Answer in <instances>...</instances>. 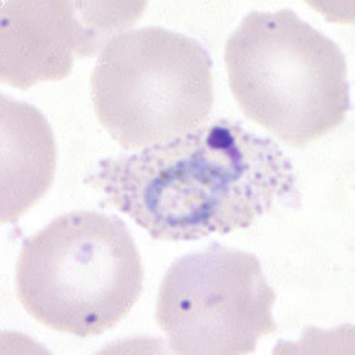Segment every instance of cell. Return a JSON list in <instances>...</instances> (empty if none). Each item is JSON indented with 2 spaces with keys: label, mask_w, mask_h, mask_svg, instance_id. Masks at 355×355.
Segmentation results:
<instances>
[{
  "label": "cell",
  "mask_w": 355,
  "mask_h": 355,
  "mask_svg": "<svg viewBox=\"0 0 355 355\" xmlns=\"http://www.w3.org/2000/svg\"><path fill=\"white\" fill-rule=\"evenodd\" d=\"M224 57L239 110L286 145L303 150L346 120V57L291 8L246 15Z\"/></svg>",
  "instance_id": "obj_2"
},
{
  "label": "cell",
  "mask_w": 355,
  "mask_h": 355,
  "mask_svg": "<svg viewBox=\"0 0 355 355\" xmlns=\"http://www.w3.org/2000/svg\"><path fill=\"white\" fill-rule=\"evenodd\" d=\"M90 85L98 121L125 150L190 133L214 107L210 53L193 38L160 26L114 37Z\"/></svg>",
  "instance_id": "obj_4"
},
{
  "label": "cell",
  "mask_w": 355,
  "mask_h": 355,
  "mask_svg": "<svg viewBox=\"0 0 355 355\" xmlns=\"http://www.w3.org/2000/svg\"><path fill=\"white\" fill-rule=\"evenodd\" d=\"M144 276L123 220L73 211L23 242L17 296L45 327L85 339L103 334L130 314L141 296Z\"/></svg>",
  "instance_id": "obj_3"
},
{
  "label": "cell",
  "mask_w": 355,
  "mask_h": 355,
  "mask_svg": "<svg viewBox=\"0 0 355 355\" xmlns=\"http://www.w3.org/2000/svg\"><path fill=\"white\" fill-rule=\"evenodd\" d=\"M1 223L13 224L44 197L56 173V142L35 105L0 95Z\"/></svg>",
  "instance_id": "obj_7"
},
{
  "label": "cell",
  "mask_w": 355,
  "mask_h": 355,
  "mask_svg": "<svg viewBox=\"0 0 355 355\" xmlns=\"http://www.w3.org/2000/svg\"><path fill=\"white\" fill-rule=\"evenodd\" d=\"M146 1L8 0L0 8V80L26 90L61 81L75 60L101 55L135 24Z\"/></svg>",
  "instance_id": "obj_6"
},
{
  "label": "cell",
  "mask_w": 355,
  "mask_h": 355,
  "mask_svg": "<svg viewBox=\"0 0 355 355\" xmlns=\"http://www.w3.org/2000/svg\"><path fill=\"white\" fill-rule=\"evenodd\" d=\"M275 301L257 256L214 242L172 263L155 318L175 354L245 355L277 331Z\"/></svg>",
  "instance_id": "obj_5"
},
{
  "label": "cell",
  "mask_w": 355,
  "mask_h": 355,
  "mask_svg": "<svg viewBox=\"0 0 355 355\" xmlns=\"http://www.w3.org/2000/svg\"><path fill=\"white\" fill-rule=\"evenodd\" d=\"M97 168L85 184L164 242L243 230L281 200L300 204L294 167L279 145L224 119Z\"/></svg>",
  "instance_id": "obj_1"
}]
</instances>
